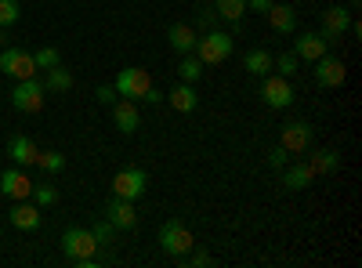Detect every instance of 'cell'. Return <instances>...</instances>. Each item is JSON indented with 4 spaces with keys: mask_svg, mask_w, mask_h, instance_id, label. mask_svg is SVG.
Here are the masks:
<instances>
[{
    "mask_svg": "<svg viewBox=\"0 0 362 268\" xmlns=\"http://www.w3.org/2000/svg\"><path fill=\"white\" fill-rule=\"evenodd\" d=\"M62 254L80 264V268H95L98 264V240L90 228H66L62 232Z\"/></svg>",
    "mask_w": 362,
    "mask_h": 268,
    "instance_id": "1",
    "label": "cell"
},
{
    "mask_svg": "<svg viewBox=\"0 0 362 268\" xmlns=\"http://www.w3.org/2000/svg\"><path fill=\"white\" fill-rule=\"evenodd\" d=\"M160 247H163V254H167V257L181 261V257H185V254L196 247V235H192V228H189L185 221L170 218V221H163V225H160Z\"/></svg>",
    "mask_w": 362,
    "mask_h": 268,
    "instance_id": "2",
    "label": "cell"
},
{
    "mask_svg": "<svg viewBox=\"0 0 362 268\" xmlns=\"http://www.w3.org/2000/svg\"><path fill=\"white\" fill-rule=\"evenodd\" d=\"M232 37L228 33H221V29H206V33L196 40V58H199V62L203 66H218V62H225V58L232 54Z\"/></svg>",
    "mask_w": 362,
    "mask_h": 268,
    "instance_id": "3",
    "label": "cell"
},
{
    "mask_svg": "<svg viewBox=\"0 0 362 268\" xmlns=\"http://www.w3.org/2000/svg\"><path fill=\"white\" fill-rule=\"evenodd\" d=\"M44 95H47V87H44L37 76L15 80V87H11V105H15L18 112H40V109H44Z\"/></svg>",
    "mask_w": 362,
    "mask_h": 268,
    "instance_id": "4",
    "label": "cell"
},
{
    "mask_svg": "<svg viewBox=\"0 0 362 268\" xmlns=\"http://www.w3.org/2000/svg\"><path fill=\"white\" fill-rule=\"evenodd\" d=\"M116 95L119 98H145V91L153 87V76H148V69H141V66H131V69H119V76H116Z\"/></svg>",
    "mask_w": 362,
    "mask_h": 268,
    "instance_id": "5",
    "label": "cell"
},
{
    "mask_svg": "<svg viewBox=\"0 0 362 268\" xmlns=\"http://www.w3.org/2000/svg\"><path fill=\"white\" fill-rule=\"evenodd\" d=\"M0 69H4L11 80H29V76H37L33 51H22V47H4V54H0Z\"/></svg>",
    "mask_w": 362,
    "mask_h": 268,
    "instance_id": "6",
    "label": "cell"
},
{
    "mask_svg": "<svg viewBox=\"0 0 362 268\" xmlns=\"http://www.w3.org/2000/svg\"><path fill=\"white\" fill-rule=\"evenodd\" d=\"M261 98H264L268 109H290V105H293V87H290V80L279 76V73H276V76H264Z\"/></svg>",
    "mask_w": 362,
    "mask_h": 268,
    "instance_id": "7",
    "label": "cell"
},
{
    "mask_svg": "<svg viewBox=\"0 0 362 268\" xmlns=\"http://www.w3.org/2000/svg\"><path fill=\"white\" fill-rule=\"evenodd\" d=\"M145 170L141 167H124L112 177V196H124V199H141L145 196Z\"/></svg>",
    "mask_w": 362,
    "mask_h": 268,
    "instance_id": "8",
    "label": "cell"
},
{
    "mask_svg": "<svg viewBox=\"0 0 362 268\" xmlns=\"http://www.w3.org/2000/svg\"><path fill=\"white\" fill-rule=\"evenodd\" d=\"M279 145L286 148L290 156H293V153H308V148H312V124H305V120H293V124H286V127H283Z\"/></svg>",
    "mask_w": 362,
    "mask_h": 268,
    "instance_id": "9",
    "label": "cell"
},
{
    "mask_svg": "<svg viewBox=\"0 0 362 268\" xmlns=\"http://www.w3.org/2000/svg\"><path fill=\"white\" fill-rule=\"evenodd\" d=\"M348 25H351V11L337 4V8H326V11H322V29H319V33H322L329 44H337V40L348 33Z\"/></svg>",
    "mask_w": 362,
    "mask_h": 268,
    "instance_id": "10",
    "label": "cell"
},
{
    "mask_svg": "<svg viewBox=\"0 0 362 268\" xmlns=\"http://www.w3.org/2000/svg\"><path fill=\"white\" fill-rule=\"evenodd\" d=\"M105 221H112L116 228H134V225H138V206H134V199L112 196V199L105 203Z\"/></svg>",
    "mask_w": 362,
    "mask_h": 268,
    "instance_id": "11",
    "label": "cell"
},
{
    "mask_svg": "<svg viewBox=\"0 0 362 268\" xmlns=\"http://www.w3.org/2000/svg\"><path fill=\"white\" fill-rule=\"evenodd\" d=\"M0 192H4L8 199H29L33 196V182H29V174L22 167H15V170L0 174Z\"/></svg>",
    "mask_w": 362,
    "mask_h": 268,
    "instance_id": "12",
    "label": "cell"
},
{
    "mask_svg": "<svg viewBox=\"0 0 362 268\" xmlns=\"http://www.w3.org/2000/svg\"><path fill=\"white\" fill-rule=\"evenodd\" d=\"M344 76H348V69H344L341 58L322 54L319 62H315V80H319V87H341V83H344Z\"/></svg>",
    "mask_w": 362,
    "mask_h": 268,
    "instance_id": "13",
    "label": "cell"
},
{
    "mask_svg": "<svg viewBox=\"0 0 362 268\" xmlns=\"http://www.w3.org/2000/svg\"><path fill=\"white\" fill-rule=\"evenodd\" d=\"M112 120H116V127L124 131V134H134L138 124H141L138 102H134V98H116V102H112Z\"/></svg>",
    "mask_w": 362,
    "mask_h": 268,
    "instance_id": "14",
    "label": "cell"
},
{
    "mask_svg": "<svg viewBox=\"0 0 362 268\" xmlns=\"http://www.w3.org/2000/svg\"><path fill=\"white\" fill-rule=\"evenodd\" d=\"M293 54L305 58V62H319L322 54H329V40H326L322 33H305V37H297Z\"/></svg>",
    "mask_w": 362,
    "mask_h": 268,
    "instance_id": "15",
    "label": "cell"
},
{
    "mask_svg": "<svg viewBox=\"0 0 362 268\" xmlns=\"http://www.w3.org/2000/svg\"><path fill=\"white\" fill-rule=\"evenodd\" d=\"M11 225H15L18 232L40 228V206L29 203V199H15V206H11Z\"/></svg>",
    "mask_w": 362,
    "mask_h": 268,
    "instance_id": "16",
    "label": "cell"
},
{
    "mask_svg": "<svg viewBox=\"0 0 362 268\" xmlns=\"http://www.w3.org/2000/svg\"><path fill=\"white\" fill-rule=\"evenodd\" d=\"M37 153H40V148L33 145V138H25V134H15V138L8 141V156H11L18 167H33V163H37Z\"/></svg>",
    "mask_w": 362,
    "mask_h": 268,
    "instance_id": "17",
    "label": "cell"
},
{
    "mask_svg": "<svg viewBox=\"0 0 362 268\" xmlns=\"http://www.w3.org/2000/svg\"><path fill=\"white\" fill-rule=\"evenodd\" d=\"M167 40H170V47L174 51H181V54H192L196 51V29L192 25H185V22H174L170 29H167Z\"/></svg>",
    "mask_w": 362,
    "mask_h": 268,
    "instance_id": "18",
    "label": "cell"
},
{
    "mask_svg": "<svg viewBox=\"0 0 362 268\" xmlns=\"http://www.w3.org/2000/svg\"><path fill=\"white\" fill-rule=\"evenodd\" d=\"M312 167L308 163H286V174H283V185L290 189V192H300V189H308L312 185Z\"/></svg>",
    "mask_w": 362,
    "mask_h": 268,
    "instance_id": "19",
    "label": "cell"
},
{
    "mask_svg": "<svg viewBox=\"0 0 362 268\" xmlns=\"http://www.w3.org/2000/svg\"><path fill=\"white\" fill-rule=\"evenodd\" d=\"M268 22L276 33H293V25H297V11L290 4H272L268 8Z\"/></svg>",
    "mask_w": 362,
    "mask_h": 268,
    "instance_id": "20",
    "label": "cell"
},
{
    "mask_svg": "<svg viewBox=\"0 0 362 268\" xmlns=\"http://www.w3.org/2000/svg\"><path fill=\"white\" fill-rule=\"evenodd\" d=\"M163 98H167V102H170L177 112H192V109H196V102H199L192 83H177L174 91H170V95H163Z\"/></svg>",
    "mask_w": 362,
    "mask_h": 268,
    "instance_id": "21",
    "label": "cell"
},
{
    "mask_svg": "<svg viewBox=\"0 0 362 268\" xmlns=\"http://www.w3.org/2000/svg\"><path fill=\"white\" fill-rule=\"evenodd\" d=\"M243 66H247L250 76H268V69H272V54H268L264 47H254V51L243 54Z\"/></svg>",
    "mask_w": 362,
    "mask_h": 268,
    "instance_id": "22",
    "label": "cell"
},
{
    "mask_svg": "<svg viewBox=\"0 0 362 268\" xmlns=\"http://www.w3.org/2000/svg\"><path fill=\"white\" fill-rule=\"evenodd\" d=\"M214 11H218V18L239 25L243 15H247V0H214Z\"/></svg>",
    "mask_w": 362,
    "mask_h": 268,
    "instance_id": "23",
    "label": "cell"
},
{
    "mask_svg": "<svg viewBox=\"0 0 362 268\" xmlns=\"http://www.w3.org/2000/svg\"><path fill=\"white\" fill-rule=\"evenodd\" d=\"M312 174H334L341 167V156H337V148H319V153L312 156Z\"/></svg>",
    "mask_w": 362,
    "mask_h": 268,
    "instance_id": "24",
    "label": "cell"
},
{
    "mask_svg": "<svg viewBox=\"0 0 362 268\" xmlns=\"http://www.w3.org/2000/svg\"><path fill=\"white\" fill-rule=\"evenodd\" d=\"M44 87H47V91H54V95H66L69 87H73V76H69V69H62V66L47 69V80H44Z\"/></svg>",
    "mask_w": 362,
    "mask_h": 268,
    "instance_id": "25",
    "label": "cell"
},
{
    "mask_svg": "<svg viewBox=\"0 0 362 268\" xmlns=\"http://www.w3.org/2000/svg\"><path fill=\"white\" fill-rule=\"evenodd\" d=\"M199 73H203V62H199L196 54H185V58H181V66H177L181 83H196V80H199Z\"/></svg>",
    "mask_w": 362,
    "mask_h": 268,
    "instance_id": "26",
    "label": "cell"
},
{
    "mask_svg": "<svg viewBox=\"0 0 362 268\" xmlns=\"http://www.w3.org/2000/svg\"><path fill=\"white\" fill-rule=\"evenodd\" d=\"M33 62H37V69H54V66H62V54H58V47H40V51H33Z\"/></svg>",
    "mask_w": 362,
    "mask_h": 268,
    "instance_id": "27",
    "label": "cell"
},
{
    "mask_svg": "<svg viewBox=\"0 0 362 268\" xmlns=\"http://www.w3.org/2000/svg\"><path fill=\"white\" fill-rule=\"evenodd\" d=\"M37 167H44L47 174H58V170H66V156L62 153H37Z\"/></svg>",
    "mask_w": 362,
    "mask_h": 268,
    "instance_id": "28",
    "label": "cell"
},
{
    "mask_svg": "<svg viewBox=\"0 0 362 268\" xmlns=\"http://www.w3.org/2000/svg\"><path fill=\"white\" fill-rule=\"evenodd\" d=\"M297 62H300V58H297L293 51H283V54H279V58H276V62H272V66L279 69V76H286V80H290V76L297 73Z\"/></svg>",
    "mask_w": 362,
    "mask_h": 268,
    "instance_id": "29",
    "label": "cell"
},
{
    "mask_svg": "<svg viewBox=\"0 0 362 268\" xmlns=\"http://www.w3.org/2000/svg\"><path fill=\"white\" fill-rule=\"evenodd\" d=\"M33 199H37V206H54V203H58V189L33 182Z\"/></svg>",
    "mask_w": 362,
    "mask_h": 268,
    "instance_id": "30",
    "label": "cell"
},
{
    "mask_svg": "<svg viewBox=\"0 0 362 268\" xmlns=\"http://www.w3.org/2000/svg\"><path fill=\"white\" fill-rule=\"evenodd\" d=\"M18 15H22L18 0H0V25H15Z\"/></svg>",
    "mask_w": 362,
    "mask_h": 268,
    "instance_id": "31",
    "label": "cell"
},
{
    "mask_svg": "<svg viewBox=\"0 0 362 268\" xmlns=\"http://www.w3.org/2000/svg\"><path fill=\"white\" fill-rule=\"evenodd\" d=\"M90 232H95L98 247H109V243H112V235H116V225H112V221H98V225L90 228Z\"/></svg>",
    "mask_w": 362,
    "mask_h": 268,
    "instance_id": "32",
    "label": "cell"
},
{
    "mask_svg": "<svg viewBox=\"0 0 362 268\" xmlns=\"http://www.w3.org/2000/svg\"><path fill=\"white\" fill-rule=\"evenodd\" d=\"M268 163H272V167H286V163H290V153H286L283 145H276V148L268 153Z\"/></svg>",
    "mask_w": 362,
    "mask_h": 268,
    "instance_id": "33",
    "label": "cell"
},
{
    "mask_svg": "<svg viewBox=\"0 0 362 268\" xmlns=\"http://www.w3.org/2000/svg\"><path fill=\"white\" fill-rule=\"evenodd\" d=\"M98 102H102V105H112V102H116V87L102 83V87H98Z\"/></svg>",
    "mask_w": 362,
    "mask_h": 268,
    "instance_id": "34",
    "label": "cell"
},
{
    "mask_svg": "<svg viewBox=\"0 0 362 268\" xmlns=\"http://www.w3.org/2000/svg\"><path fill=\"white\" fill-rule=\"evenodd\" d=\"M276 4V0H247V11H257V15H268V8Z\"/></svg>",
    "mask_w": 362,
    "mask_h": 268,
    "instance_id": "35",
    "label": "cell"
},
{
    "mask_svg": "<svg viewBox=\"0 0 362 268\" xmlns=\"http://www.w3.org/2000/svg\"><path fill=\"white\" fill-rule=\"evenodd\" d=\"M218 25V11H203L199 15V29H214Z\"/></svg>",
    "mask_w": 362,
    "mask_h": 268,
    "instance_id": "36",
    "label": "cell"
},
{
    "mask_svg": "<svg viewBox=\"0 0 362 268\" xmlns=\"http://www.w3.org/2000/svg\"><path fill=\"white\" fill-rule=\"evenodd\" d=\"M141 102H148V105H156V102H163V91H156V87H148L145 91V98Z\"/></svg>",
    "mask_w": 362,
    "mask_h": 268,
    "instance_id": "37",
    "label": "cell"
},
{
    "mask_svg": "<svg viewBox=\"0 0 362 268\" xmlns=\"http://www.w3.org/2000/svg\"><path fill=\"white\" fill-rule=\"evenodd\" d=\"M0 47H8V25H0Z\"/></svg>",
    "mask_w": 362,
    "mask_h": 268,
    "instance_id": "38",
    "label": "cell"
}]
</instances>
